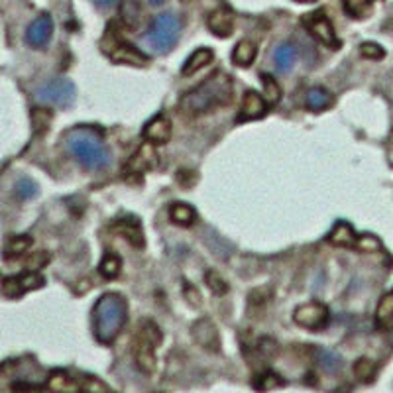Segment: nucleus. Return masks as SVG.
Segmentation results:
<instances>
[{
  "label": "nucleus",
  "mask_w": 393,
  "mask_h": 393,
  "mask_svg": "<svg viewBox=\"0 0 393 393\" xmlns=\"http://www.w3.org/2000/svg\"><path fill=\"white\" fill-rule=\"evenodd\" d=\"M144 138L152 144H166L171 138V122L166 116L152 118L144 128Z\"/></svg>",
  "instance_id": "14"
},
{
  "label": "nucleus",
  "mask_w": 393,
  "mask_h": 393,
  "mask_svg": "<svg viewBox=\"0 0 393 393\" xmlns=\"http://www.w3.org/2000/svg\"><path fill=\"white\" fill-rule=\"evenodd\" d=\"M297 2H313V0H297Z\"/></svg>",
  "instance_id": "40"
},
{
  "label": "nucleus",
  "mask_w": 393,
  "mask_h": 393,
  "mask_svg": "<svg viewBox=\"0 0 393 393\" xmlns=\"http://www.w3.org/2000/svg\"><path fill=\"white\" fill-rule=\"evenodd\" d=\"M358 248L364 250V252H378L382 244H380V240L378 238H373L372 234H364L360 240H358Z\"/></svg>",
  "instance_id": "36"
},
{
  "label": "nucleus",
  "mask_w": 393,
  "mask_h": 393,
  "mask_svg": "<svg viewBox=\"0 0 393 393\" xmlns=\"http://www.w3.org/2000/svg\"><path fill=\"white\" fill-rule=\"evenodd\" d=\"M370 2H372V0H344V6H346V10H348L352 16L362 18L364 14H366V10L370 8Z\"/></svg>",
  "instance_id": "33"
},
{
  "label": "nucleus",
  "mask_w": 393,
  "mask_h": 393,
  "mask_svg": "<svg viewBox=\"0 0 393 393\" xmlns=\"http://www.w3.org/2000/svg\"><path fill=\"white\" fill-rule=\"evenodd\" d=\"M305 105L309 110L313 112H321L324 108H328L333 105V97L331 93L323 87H313L309 93H307V98H305Z\"/></svg>",
  "instance_id": "18"
},
{
  "label": "nucleus",
  "mask_w": 393,
  "mask_h": 393,
  "mask_svg": "<svg viewBox=\"0 0 393 393\" xmlns=\"http://www.w3.org/2000/svg\"><path fill=\"white\" fill-rule=\"evenodd\" d=\"M295 55H297V51L291 44H281V46H277V49L274 51V63H275V69L279 71V73H289L295 65Z\"/></svg>",
  "instance_id": "16"
},
{
  "label": "nucleus",
  "mask_w": 393,
  "mask_h": 393,
  "mask_svg": "<svg viewBox=\"0 0 393 393\" xmlns=\"http://www.w3.org/2000/svg\"><path fill=\"white\" fill-rule=\"evenodd\" d=\"M46 284V279L36 272H28V274L14 275V277H4V284H2V293L6 297H20L26 291L32 289H39L41 285Z\"/></svg>",
  "instance_id": "10"
},
{
  "label": "nucleus",
  "mask_w": 393,
  "mask_h": 393,
  "mask_svg": "<svg viewBox=\"0 0 393 393\" xmlns=\"http://www.w3.org/2000/svg\"><path fill=\"white\" fill-rule=\"evenodd\" d=\"M98 6H112V4H116L118 0H95Z\"/></svg>",
  "instance_id": "38"
},
{
  "label": "nucleus",
  "mask_w": 393,
  "mask_h": 393,
  "mask_svg": "<svg viewBox=\"0 0 393 393\" xmlns=\"http://www.w3.org/2000/svg\"><path fill=\"white\" fill-rule=\"evenodd\" d=\"M122 14H124V20L130 28H136L138 22H140V8H138L136 0H128L122 8Z\"/></svg>",
  "instance_id": "31"
},
{
  "label": "nucleus",
  "mask_w": 393,
  "mask_h": 393,
  "mask_svg": "<svg viewBox=\"0 0 393 393\" xmlns=\"http://www.w3.org/2000/svg\"><path fill=\"white\" fill-rule=\"evenodd\" d=\"M128 307L122 295L105 293L95 305L93 321H95V336L98 342L110 344L116 338L126 323Z\"/></svg>",
  "instance_id": "3"
},
{
  "label": "nucleus",
  "mask_w": 393,
  "mask_h": 393,
  "mask_svg": "<svg viewBox=\"0 0 393 393\" xmlns=\"http://www.w3.org/2000/svg\"><path fill=\"white\" fill-rule=\"evenodd\" d=\"M169 213H171V220H173L175 225L181 226H191L196 218L195 208L191 205H185V203H175V205L171 206Z\"/></svg>",
  "instance_id": "22"
},
{
  "label": "nucleus",
  "mask_w": 393,
  "mask_h": 393,
  "mask_svg": "<svg viewBox=\"0 0 393 393\" xmlns=\"http://www.w3.org/2000/svg\"><path fill=\"white\" fill-rule=\"evenodd\" d=\"M213 58H215L213 49L208 48L196 49L195 53L185 61V65H183V75H195L196 71H201L205 65H208V63L213 61Z\"/></svg>",
  "instance_id": "17"
},
{
  "label": "nucleus",
  "mask_w": 393,
  "mask_h": 393,
  "mask_svg": "<svg viewBox=\"0 0 393 393\" xmlns=\"http://www.w3.org/2000/svg\"><path fill=\"white\" fill-rule=\"evenodd\" d=\"M51 34H53V20L49 14H41L29 24L26 32V41L32 48H44L51 39Z\"/></svg>",
  "instance_id": "11"
},
{
  "label": "nucleus",
  "mask_w": 393,
  "mask_h": 393,
  "mask_svg": "<svg viewBox=\"0 0 393 393\" xmlns=\"http://www.w3.org/2000/svg\"><path fill=\"white\" fill-rule=\"evenodd\" d=\"M293 321L303 328L309 331H319L324 328L328 323V309L323 303H307L297 307L293 313Z\"/></svg>",
  "instance_id": "8"
},
{
  "label": "nucleus",
  "mask_w": 393,
  "mask_h": 393,
  "mask_svg": "<svg viewBox=\"0 0 393 393\" xmlns=\"http://www.w3.org/2000/svg\"><path fill=\"white\" fill-rule=\"evenodd\" d=\"M181 36V20L173 12L159 14L147 29L146 39L156 53H167Z\"/></svg>",
  "instance_id": "4"
},
{
  "label": "nucleus",
  "mask_w": 393,
  "mask_h": 393,
  "mask_svg": "<svg viewBox=\"0 0 393 393\" xmlns=\"http://www.w3.org/2000/svg\"><path fill=\"white\" fill-rule=\"evenodd\" d=\"M32 118H34V124H36V126L44 128L49 124L51 114H49V112H44V110H39V108H36V110L32 112Z\"/></svg>",
  "instance_id": "37"
},
{
  "label": "nucleus",
  "mask_w": 393,
  "mask_h": 393,
  "mask_svg": "<svg viewBox=\"0 0 393 393\" xmlns=\"http://www.w3.org/2000/svg\"><path fill=\"white\" fill-rule=\"evenodd\" d=\"M303 24L307 26V29L313 34L314 38L321 41V44L328 46V48H336V46H338V39H336V36H334L333 24H331V20L324 16V12L307 14L303 20Z\"/></svg>",
  "instance_id": "9"
},
{
  "label": "nucleus",
  "mask_w": 393,
  "mask_h": 393,
  "mask_svg": "<svg viewBox=\"0 0 393 393\" xmlns=\"http://www.w3.org/2000/svg\"><path fill=\"white\" fill-rule=\"evenodd\" d=\"M230 100H232V81L225 73H215L205 83L187 93L181 100V108L187 114L196 116L218 107H226Z\"/></svg>",
  "instance_id": "1"
},
{
  "label": "nucleus",
  "mask_w": 393,
  "mask_h": 393,
  "mask_svg": "<svg viewBox=\"0 0 393 393\" xmlns=\"http://www.w3.org/2000/svg\"><path fill=\"white\" fill-rule=\"evenodd\" d=\"M281 385H284V380L272 372L264 373V375L258 378V382H255V387H258V389H275V387H281Z\"/></svg>",
  "instance_id": "32"
},
{
  "label": "nucleus",
  "mask_w": 393,
  "mask_h": 393,
  "mask_svg": "<svg viewBox=\"0 0 393 393\" xmlns=\"http://www.w3.org/2000/svg\"><path fill=\"white\" fill-rule=\"evenodd\" d=\"M161 342V333L152 321L140 323L136 338H134V358H136L140 370L152 373L156 370V350L157 344Z\"/></svg>",
  "instance_id": "5"
},
{
  "label": "nucleus",
  "mask_w": 393,
  "mask_h": 393,
  "mask_svg": "<svg viewBox=\"0 0 393 393\" xmlns=\"http://www.w3.org/2000/svg\"><path fill=\"white\" fill-rule=\"evenodd\" d=\"M16 195L20 199H24V201H28L32 196L38 195V185L32 179H20L18 183H16Z\"/></svg>",
  "instance_id": "30"
},
{
  "label": "nucleus",
  "mask_w": 393,
  "mask_h": 393,
  "mask_svg": "<svg viewBox=\"0 0 393 393\" xmlns=\"http://www.w3.org/2000/svg\"><path fill=\"white\" fill-rule=\"evenodd\" d=\"M317 362L323 368L324 372L336 373L342 368V358L340 354L334 350H326V348H317Z\"/></svg>",
  "instance_id": "20"
},
{
  "label": "nucleus",
  "mask_w": 393,
  "mask_h": 393,
  "mask_svg": "<svg viewBox=\"0 0 393 393\" xmlns=\"http://www.w3.org/2000/svg\"><path fill=\"white\" fill-rule=\"evenodd\" d=\"M69 152L73 154V157L77 159L79 164L87 169L98 171V169H107L112 161L108 147L105 146V142L100 140L98 134H95L88 128H75L71 130L67 136Z\"/></svg>",
  "instance_id": "2"
},
{
  "label": "nucleus",
  "mask_w": 393,
  "mask_h": 393,
  "mask_svg": "<svg viewBox=\"0 0 393 393\" xmlns=\"http://www.w3.org/2000/svg\"><path fill=\"white\" fill-rule=\"evenodd\" d=\"M152 4H161V2H166V0H149Z\"/></svg>",
  "instance_id": "39"
},
{
  "label": "nucleus",
  "mask_w": 393,
  "mask_h": 393,
  "mask_svg": "<svg viewBox=\"0 0 393 393\" xmlns=\"http://www.w3.org/2000/svg\"><path fill=\"white\" fill-rule=\"evenodd\" d=\"M328 240L334 246H354L356 244V234H354V228L346 220H338L334 225L333 232L328 236Z\"/></svg>",
  "instance_id": "19"
},
{
  "label": "nucleus",
  "mask_w": 393,
  "mask_h": 393,
  "mask_svg": "<svg viewBox=\"0 0 393 393\" xmlns=\"http://www.w3.org/2000/svg\"><path fill=\"white\" fill-rule=\"evenodd\" d=\"M77 91L73 81L65 77L51 79L48 83L39 85L36 88V100L38 102H46V105H53L59 108H69L75 102Z\"/></svg>",
  "instance_id": "6"
},
{
  "label": "nucleus",
  "mask_w": 393,
  "mask_h": 393,
  "mask_svg": "<svg viewBox=\"0 0 393 393\" xmlns=\"http://www.w3.org/2000/svg\"><path fill=\"white\" fill-rule=\"evenodd\" d=\"M206 284H208V287H211L216 295H225L226 291H228V285H226L225 279L218 274H215V272H208V274H206Z\"/></svg>",
  "instance_id": "34"
},
{
  "label": "nucleus",
  "mask_w": 393,
  "mask_h": 393,
  "mask_svg": "<svg viewBox=\"0 0 393 393\" xmlns=\"http://www.w3.org/2000/svg\"><path fill=\"white\" fill-rule=\"evenodd\" d=\"M265 100L255 91H248L242 98V107L238 114V122H248V120H258L265 114Z\"/></svg>",
  "instance_id": "12"
},
{
  "label": "nucleus",
  "mask_w": 393,
  "mask_h": 393,
  "mask_svg": "<svg viewBox=\"0 0 393 393\" xmlns=\"http://www.w3.org/2000/svg\"><path fill=\"white\" fill-rule=\"evenodd\" d=\"M373 373H375V366H373L372 360H368V358H360V360H356V362H354V375H356L358 380L370 382V380L373 378Z\"/></svg>",
  "instance_id": "29"
},
{
  "label": "nucleus",
  "mask_w": 393,
  "mask_h": 393,
  "mask_svg": "<svg viewBox=\"0 0 393 393\" xmlns=\"http://www.w3.org/2000/svg\"><path fill=\"white\" fill-rule=\"evenodd\" d=\"M262 83H264V91H265V102L267 105H275L279 97H281V88L277 85V81H275L272 75H267L264 73L262 75Z\"/></svg>",
  "instance_id": "27"
},
{
  "label": "nucleus",
  "mask_w": 393,
  "mask_h": 393,
  "mask_svg": "<svg viewBox=\"0 0 393 393\" xmlns=\"http://www.w3.org/2000/svg\"><path fill=\"white\" fill-rule=\"evenodd\" d=\"M32 238L29 236H16V238H12L8 244H6V258H12V255H18V254H24V252H28V248L32 246Z\"/></svg>",
  "instance_id": "28"
},
{
  "label": "nucleus",
  "mask_w": 393,
  "mask_h": 393,
  "mask_svg": "<svg viewBox=\"0 0 393 393\" xmlns=\"http://www.w3.org/2000/svg\"><path fill=\"white\" fill-rule=\"evenodd\" d=\"M116 230L120 234L128 238L136 248L144 246V232H142V226L138 222L136 218H124V220H118Z\"/></svg>",
  "instance_id": "15"
},
{
  "label": "nucleus",
  "mask_w": 393,
  "mask_h": 393,
  "mask_svg": "<svg viewBox=\"0 0 393 393\" xmlns=\"http://www.w3.org/2000/svg\"><path fill=\"white\" fill-rule=\"evenodd\" d=\"M360 51H362L364 58H368V59H382L383 55H385V51H383L382 46H378V44H372V41H368V44H362Z\"/></svg>",
  "instance_id": "35"
},
{
  "label": "nucleus",
  "mask_w": 393,
  "mask_h": 393,
  "mask_svg": "<svg viewBox=\"0 0 393 393\" xmlns=\"http://www.w3.org/2000/svg\"><path fill=\"white\" fill-rule=\"evenodd\" d=\"M120 258L116 254H107L102 258V262L98 265V272L102 277H107V279H114L118 274H120Z\"/></svg>",
  "instance_id": "26"
},
{
  "label": "nucleus",
  "mask_w": 393,
  "mask_h": 393,
  "mask_svg": "<svg viewBox=\"0 0 393 393\" xmlns=\"http://www.w3.org/2000/svg\"><path fill=\"white\" fill-rule=\"evenodd\" d=\"M375 319L382 326H387V324L393 321V291L383 297L380 305H378V311H375Z\"/></svg>",
  "instance_id": "25"
},
{
  "label": "nucleus",
  "mask_w": 393,
  "mask_h": 393,
  "mask_svg": "<svg viewBox=\"0 0 393 393\" xmlns=\"http://www.w3.org/2000/svg\"><path fill=\"white\" fill-rule=\"evenodd\" d=\"M206 331V321H199V323L193 326V334H195V338L199 342L203 344V346H208V348H216L218 346V334H216V328L215 324L208 328V333Z\"/></svg>",
  "instance_id": "23"
},
{
  "label": "nucleus",
  "mask_w": 393,
  "mask_h": 393,
  "mask_svg": "<svg viewBox=\"0 0 393 393\" xmlns=\"http://www.w3.org/2000/svg\"><path fill=\"white\" fill-rule=\"evenodd\" d=\"M48 387L49 389H55V392H71V389H77L79 383L71 382L67 372L55 370V372H51V375H49Z\"/></svg>",
  "instance_id": "24"
},
{
  "label": "nucleus",
  "mask_w": 393,
  "mask_h": 393,
  "mask_svg": "<svg viewBox=\"0 0 393 393\" xmlns=\"http://www.w3.org/2000/svg\"><path fill=\"white\" fill-rule=\"evenodd\" d=\"M255 53H258V49H255L254 44L250 39H242V41H238L234 53H232V59L240 67H248L255 59Z\"/></svg>",
  "instance_id": "21"
},
{
  "label": "nucleus",
  "mask_w": 393,
  "mask_h": 393,
  "mask_svg": "<svg viewBox=\"0 0 393 393\" xmlns=\"http://www.w3.org/2000/svg\"><path fill=\"white\" fill-rule=\"evenodd\" d=\"M206 24H208V29H211L215 36H218V38H228V36L232 34V29H234V16H232V12L228 8H218L208 16Z\"/></svg>",
  "instance_id": "13"
},
{
  "label": "nucleus",
  "mask_w": 393,
  "mask_h": 393,
  "mask_svg": "<svg viewBox=\"0 0 393 393\" xmlns=\"http://www.w3.org/2000/svg\"><path fill=\"white\" fill-rule=\"evenodd\" d=\"M100 46L108 58L116 63H132V65H146L147 63L146 55L142 51H138L134 46H130L128 41H122L114 28H108V34L100 41Z\"/></svg>",
  "instance_id": "7"
}]
</instances>
